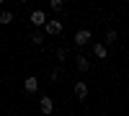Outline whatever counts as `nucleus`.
<instances>
[{
  "instance_id": "1",
  "label": "nucleus",
  "mask_w": 129,
  "mask_h": 116,
  "mask_svg": "<svg viewBox=\"0 0 129 116\" xmlns=\"http://www.w3.org/2000/svg\"><path fill=\"white\" fill-rule=\"evenodd\" d=\"M44 34H49V36H57V34H62V21H57V18L44 21Z\"/></svg>"
},
{
  "instance_id": "2",
  "label": "nucleus",
  "mask_w": 129,
  "mask_h": 116,
  "mask_svg": "<svg viewBox=\"0 0 129 116\" xmlns=\"http://www.w3.org/2000/svg\"><path fill=\"white\" fill-rule=\"evenodd\" d=\"M93 41V34L88 28H80V31H75V44L78 47H85V44H90Z\"/></svg>"
},
{
  "instance_id": "3",
  "label": "nucleus",
  "mask_w": 129,
  "mask_h": 116,
  "mask_svg": "<svg viewBox=\"0 0 129 116\" xmlns=\"http://www.w3.org/2000/svg\"><path fill=\"white\" fill-rule=\"evenodd\" d=\"M75 67H78L80 75H85V72L90 70V59H88V57H83V54H78V57H75Z\"/></svg>"
},
{
  "instance_id": "4",
  "label": "nucleus",
  "mask_w": 129,
  "mask_h": 116,
  "mask_svg": "<svg viewBox=\"0 0 129 116\" xmlns=\"http://www.w3.org/2000/svg\"><path fill=\"white\" fill-rule=\"evenodd\" d=\"M39 108H41V113H52L54 111V101H52L49 96H41L39 98Z\"/></svg>"
},
{
  "instance_id": "5",
  "label": "nucleus",
  "mask_w": 129,
  "mask_h": 116,
  "mask_svg": "<svg viewBox=\"0 0 129 116\" xmlns=\"http://www.w3.org/2000/svg\"><path fill=\"white\" fill-rule=\"evenodd\" d=\"M72 93H75V98H88V85H85V83L80 80V83H75V85H72Z\"/></svg>"
},
{
  "instance_id": "6",
  "label": "nucleus",
  "mask_w": 129,
  "mask_h": 116,
  "mask_svg": "<svg viewBox=\"0 0 129 116\" xmlns=\"http://www.w3.org/2000/svg\"><path fill=\"white\" fill-rule=\"evenodd\" d=\"M44 21H47L44 10H31V23H34V26H44Z\"/></svg>"
},
{
  "instance_id": "7",
  "label": "nucleus",
  "mask_w": 129,
  "mask_h": 116,
  "mask_svg": "<svg viewBox=\"0 0 129 116\" xmlns=\"http://www.w3.org/2000/svg\"><path fill=\"white\" fill-rule=\"evenodd\" d=\"M93 54H95V59H106V54H109V47L106 44H93Z\"/></svg>"
},
{
  "instance_id": "8",
  "label": "nucleus",
  "mask_w": 129,
  "mask_h": 116,
  "mask_svg": "<svg viewBox=\"0 0 129 116\" xmlns=\"http://www.w3.org/2000/svg\"><path fill=\"white\" fill-rule=\"evenodd\" d=\"M23 88H26V93H36V90H39V80H36L34 75L26 78V80H23Z\"/></svg>"
},
{
  "instance_id": "9",
  "label": "nucleus",
  "mask_w": 129,
  "mask_h": 116,
  "mask_svg": "<svg viewBox=\"0 0 129 116\" xmlns=\"http://www.w3.org/2000/svg\"><path fill=\"white\" fill-rule=\"evenodd\" d=\"M116 39H119V34L111 28V31H106V39H103V44L106 47H111V44H116Z\"/></svg>"
},
{
  "instance_id": "10",
  "label": "nucleus",
  "mask_w": 129,
  "mask_h": 116,
  "mask_svg": "<svg viewBox=\"0 0 129 116\" xmlns=\"http://www.w3.org/2000/svg\"><path fill=\"white\" fill-rule=\"evenodd\" d=\"M0 23H3V26L13 23V13H10V10H0Z\"/></svg>"
},
{
  "instance_id": "11",
  "label": "nucleus",
  "mask_w": 129,
  "mask_h": 116,
  "mask_svg": "<svg viewBox=\"0 0 129 116\" xmlns=\"http://www.w3.org/2000/svg\"><path fill=\"white\" fill-rule=\"evenodd\" d=\"M31 41H34V44H44V31H31Z\"/></svg>"
},
{
  "instance_id": "12",
  "label": "nucleus",
  "mask_w": 129,
  "mask_h": 116,
  "mask_svg": "<svg viewBox=\"0 0 129 116\" xmlns=\"http://www.w3.org/2000/svg\"><path fill=\"white\" fill-rule=\"evenodd\" d=\"M49 5H52V10H57V13L64 10V3H62V0H49Z\"/></svg>"
},
{
  "instance_id": "13",
  "label": "nucleus",
  "mask_w": 129,
  "mask_h": 116,
  "mask_svg": "<svg viewBox=\"0 0 129 116\" xmlns=\"http://www.w3.org/2000/svg\"><path fill=\"white\" fill-rule=\"evenodd\" d=\"M54 57H57L59 62H64V59H67V49H64V47H59V49L54 52Z\"/></svg>"
},
{
  "instance_id": "14",
  "label": "nucleus",
  "mask_w": 129,
  "mask_h": 116,
  "mask_svg": "<svg viewBox=\"0 0 129 116\" xmlns=\"http://www.w3.org/2000/svg\"><path fill=\"white\" fill-rule=\"evenodd\" d=\"M59 75H62V70H59V67H54V70H52V78H49V80H54V83H57V80H59Z\"/></svg>"
},
{
  "instance_id": "15",
  "label": "nucleus",
  "mask_w": 129,
  "mask_h": 116,
  "mask_svg": "<svg viewBox=\"0 0 129 116\" xmlns=\"http://www.w3.org/2000/svg\"><path fill=\"white\" fill-rule=\"evenodd\" d=\"M21 3H28V0H21Z\"/></svg>"
},
{
  "instance_id": "16",
  "label": "nucleus",
  "mask_w": 129,
  "mask_h": 116,
  "mask_svg": "<svg viewBox=\"0 0 129 116\" xmlns=\"http://www.w3.org/2000/svg\"><path fill=\"white\" fill-rule=\"evenodd\" d=\"M0 3H3V0H0Z\"/></svg>"
}]
</instances>
